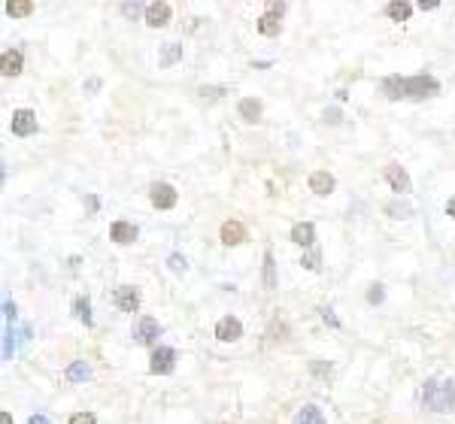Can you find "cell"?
Masks as SVG:
<instances>
[{
    "label": "cell",
    "mask_w": 455,
    "mask_h": 424,
    "mask_svg": "<svg viewBox=\"0 0 455 424\" xmlns=\"http://www.w3.org/2000/svg\"><path fill=\"white\" fill-rule=\"evenodd\" d=\"M440 91V82L434 76H389L383 79V94L389 100H401V97H410V100H425V97H434Z\"/></svg>",
    "instance_id": "cell-1"
},
{
    "label": "cell",
    "mask_w": 455,
    "mask_h": 424,
    "mask_svg": "<svg viewBox=\"0 0 455 424\" xmlns=\"http://www.w3.org/2000/svg\"><path fill=\"white\" fill-rule=\"evenodd\" d=\"M422 403L431 412H449L455 406V385L446 379H431L422 388Z\"/></svg>",
    "instance_id": "cell-2"
},
{
    "label": "cell",
    "mask_w": 455,
    "mask_h": 424,
    "mask_svg": "<svg viewBox=\"0 0 455 424\" xmlns=\"http://www.w3.org/2000/svg\"><path fill=\"white\" fill-rule=\"evenodd\" d=\"M173 367H176V352H173V348H167V346H158L155 352H152L149 373L167 376V373H173Z\"/></svg>",
    "instance_id": "cell-3"
},
{
    "label": "cell",
    "mask_w": 455,
    "mask_h": 424,
    "mask_svg": "<svg viewBox=\"0 0 455 424\" xmlns=\"http://www.w3.org/2000/svg\"><path fill=\"white\" fill-rule=\"evenodd\" d=\"M283 12H285V6L283 3H267V12L258 19V30H261L264 36H276L279 34V28H283Z\"/></svg>",
    "instance_id": "cell-4"
},
{
    "label": "cell",
    "mask_w": 455,
    "mask_h": 424,
    "mask_svg": "<svg viewBox=\"0 0 455 424\" xmlns=\"http://www.w3.org/2000/svg\"><path fill=\"white\" fill-rule=\"evenodd\" d=\"M112 303H116L121 312H136V309H140V291L131 285H121V288H116V294H112Z\"/></svg>",
    "instance_id": "cell-5"
},
{
    "label": "cell",
    "mask_w": 455,
    "mask_h": 424,
    "mask_svg": "<svg viewBox=\"0 0 455 424\" xmlns=\"http://www.w3.org/2000/svg\"><path fill=\"white\" fill-rule=\"evenodd\" d=\"M149 200H152V206H158V209H173L176 206V191H173V185L158 182V185H152Z\"/></svg>",
    "instance_id": "cell-6"
},
{
    "label": "cell",
    "mask_w": 455,
    "mask_h": 424,
    "mask_svg": "<svg viewBox=\"0 0 455 424\" xmlns=\"http://www.w3.org/2000/svg\"><path fill=\"white\" fill-rule=\"evenodd\" d=\"M37 131V116L30 109H15L12 112V134L15 136H30Z\"/></svg>",
    "instance_id": "cell-7"
},
{
    "label": "cell",
    "mask_w": 455,
    "mask_h": 424,
    "mask_svg": "<svg viewBox=\"0 0 455 424\" xmlns=\"http://www.w3.org/2000/svg\"><path fill=\"white\" fill-rule=\"evenodd\" d=\"M134 339L140 346H152L158 339V321L155 318H149V315H143L140 321H136V328H134Z\"/></svg>",
    "instance_id": "cell-8"
},
{
    "label": "cell",
    "mask_w": 455,
    "mask_h": 424,
    "mask_svg": "<svg viewBox=\"0 0 455 424\" xmlns=\"http://www.w3.org/2000/svg\"><path fill=\"white\" fill-rule=\"evenodd\" d=\"M216 337L222 339V343H234V339H240V337H243V324H240L234 315L219 318V324H216Z\"/></svg>",
    "instance_id": "cell-9"
},
{
    "label": "cell",
    "mask_w": 455,
    "mask_h": 424,
    "mask_svg": "<svg viewBox=\"0 0 455 424\" xmlns=\"http://www.w3.org/2000/svg\"><path fill=\"white\" fill-rule=\"evenodd\" d=\"M385 179H389L392 191H398V194H407L410 191V176H407V170L401 164H389V167H385Z\"/></svg>",
    "instance_id": "cell-10"
},
{
    "label": "cell",
    "mask_w": 455,
    "mask_h": 424,
    "mask_svg": "<svg viewBox=\"0 0 455 424\" xmlns=\"http://www.w3.org/2000/svg\"><path fill=\"white\" fill-rule=\"evenodd\" d=\"M170 3H164V0H161V3H149L146 6V25L149 28H164L167 25V21H170Z\"/></svg>",
    "instance_id": "cell-11"
},
{
    "label": "cell",
    "mask_w": 455,
    "mask_h": 424,
    "mask_svg": "<svg viewBox=\"0 0 455 424\" xmlns=\"http://www.w3.org/2000/svg\"><path fill=\"white\" fill-rule=\"evenodd\" d=\"M110 240H116L119 246H131V242L136 240V227L128 224V222H116L110 227Z\"/></svg>",
    "instance_id": "cell-12"
},
{
    "label": "cell",
    "mask_w": 455,
    "mask_h": 424,
    "mask_svg": "<svg viewBox=\"0 0 455 424\" xmlns=\"http://www.w3.org/2000/svg\"><path fill=\"white\" fill-rule=\"evenodd\" d=\"M246 240V227L240 222H225L222 224V242L225 246H240V242Z\"/></svg>",
    "instance_id": "cell-13"
},
{
    "label": "cell",
    "mask_w": 455,
    "mask_h": 424,
    "mask_svg": "<svg viewBox=\"0 0 455 424\" xmlns=\"http://www.w3.org/2000/svg\"><path fill=\"white\" fill-rule=\"evenodd\" d=\"M21 64H25L21 52H19V49H10V52H3V64H0V73H3V76H19V73H21Z\"/></svg>",
    "instance_id": "cell-14"
},
{
    "label": "cell",
    "mask_w": 455,
    "mask_h": 424,
    "mask_svg": "<svg viewBox=\"0 0 455 424\" xmlns=\"http://www.w3.org/2000/svg\"><path fill=\"white\" fill-rule=\"evenodd\" d=\"M310 191H316V194H331L334 191V176L331 173H325V170H316L313 176H310Z\"/></svg>",
    "instance_id": "cell-15"
},
{
    "label": "cell",
    "mask_w": 455,
    "mask_h": 424,
    "mask_svg": "<svg viewBox=\"0 0 455 424\" xmlns=\"http://www.w3.org/2000/svg\"><path fill=\"white\" fill-rule=\"evenodd\" d=\"M313 240H316V227L310 222H301V224L292 227V242H298V246H313Z\"/></svg>",
    "instance_id": "cell-16"
},
{
    "label": "cell",
    "mask_w": 455,
    "mask_h": 424,
    "mask_svg": "<svg viewBox=\"0 0 455 424\" xmlns=\"http://www.w3.org/2000/svg\"><path fill=\"white\" fill-rule=\"evenodd\" d=\"M292 424H325V415L318 406H303V409H298V415L292 418Z\"/></svg>",
    "instance_id": "cell-17"
},
{
    "label": "cell",
    "mask_w": 455,
    "mask_h": 424,
    "mask_svg": "<svg viewBox=\"0 0 455 424\" xmlns=\"http://www.w3.org/2000/svg\"><path fill=\"white\" fill-rule=\"evenodd\" d=\"M410 12H413V6H410L407 0H392V3L385 6V15H389L392 21H407Z\"/></svg>",
    "instance_id": "cell-18"
},
{
    "label": "cell",
    "mask_w": 455,
    "mask_h": 424,
    "mask_svg": "<svg viewBox=\"0 0 455 424\" xmlns=\"http://www.w3.org/2000/svg\"><path fill=\"white\" fill-rule=\"evenodd\" d=\"M240 116L246 118V121H258V118H261V103L252 100V97L240 100Z\"/></svg>",
    "instance_id": "cell-19"
},
{
    "label": "cell",
    "mask_w": 455,
    "mask_h": 424,
    "mask_svg": "<svg viewBox=\"0 0 455 424\" xmlns=\"http://www.w3.org/2000/svg\"><path fill=\"white\" fill-rule=\"evenodd\" d=\"M6 12H10L12 19H25V15L34 12V3H30V0H10V3H6Z\"/></svg>",
    "instance_id": "cell-20"
},
{
    "label": "cell",
    "mask_w": 455,
    "mask_h": 424,
    "mask_svg": "<svg viewBox=\"0 0 455 424\" xmlns=\"http://www.w3.org/2000/svg\"><path fill=\"white\" fill-rule=\"evenodd\" d=\"M88 376H91V370H88L85 361H76V363L67 367V379H70V382H85Z\"/></svg>",
    "instance_id": "cell-21"
},
{
    "label": "cell",
    "mask_w": 455,
    "mask_h": 424,
    "mask_svg": "<svg viewBox=\"0 0 455 424\" xmlns=\"http://www.w3.org/2000/svg\"><path fill=\"white\" fill-rule=\"evenodd\" d=\"M179 58H182V45L167 43V45H164V55H161V64H164V67H170L173 61H179Z\"/></svg>",
    "instance_id": "cell-22"
},
{
    "label": "cell",
    "mask_w": 455,
    "mask_h": 424,
    "mask_svg": "<svg viewBox=\"0 0 455 424\" xmlns=\"http://www.w3.org/2000/svg\"><path fill=\"white\" fill-rule=\"evenodd\" d=\"M73 309H76V318H79V321L91 324V303H88V297H79L73 303Z\"/></svg>",
    "instance_id": "cell-23"
},
{
    "label": "cell",
    "mask_w": 455,
    "mask_h": 424,
    "mask_svg": "<svg viewBox=\"0 0 455 424\" xmlns=\"http://www.w3.org/2000/svg\"><path fill=\"white\" fill-rule=\"evenodd\" d=\"M264 285H267V288L276 285V276H273V255L270 252L264 255Z\"/></svg>",
    "instance_id": "cell-24"
},
{
    "label": "cell",
    "mask_w": 455,
    "mask_h": 424,
    "mask_svg": "<svg viewBox=\"0 0 455 424\" xmlns=\"http://www.w3.org/2000/svg\"><path fill=\"white\" fill-rule=\"evenodd\" d=\"M15 337H19V330H6V343H3V358L10 361L12 358V352H15Z\"/></svg>",
    "instance_id": "cell-25"
},
{
    "label": "cell",
    "mask_w": 455,
    "mask_h": 424,
    "mask_svg": "<svg viewBox=\"0 0 455 424\" xmlns=\"http://www.w3.org/2000/svg\"><path fill=\"white\" fill-rule=\"evenodd\" d=\"M167 264H170L173 273H185V267H188V261L182 255H170V261H167Z\"/></svg>",
    "instance_id": "cell-26"
},
{
    "label": "cell",
    "mask_w": 455,
    "mask_h": 424,
    "mask_svg": "<svg viewBox=\"0 0 455 424\" xmlns=\"http://www.w3.org/2000/svg\"><path fill=\"white\" fill-rule=\"evenodd\" d=\"M70 424H97V418L91 412H76L70 418Z\"/></svg>",
    "instance_id": "cell-27"
},
{
    "label": "cell",
    "mask_w": 455,
    "mask_h": 424,
    "mask_svg": "<svg viewBox=\"0 0 455 424\" xmlns=\"http://www.w3.org/2000/svg\"><path fill=\"white\" fill-rule=\"evenodd\" d=\"M303 267H307V270H318V252H310L307 257H303Z\"/></svg>",
    "instance_id": "cell-28"
},
{
    "label": "cell",
    "mask_w": 455,
    "mask_h": 424,
    "mask_svg": "<svg viewBox=\"0 0 455 424\" xmlns=\"http://www.w3.org/2000/svg\"><path fill=\"white\" fill-rule=\"evenodd\" d=\"M121 12H125V15H140L143 6L140 3H125V6H121Z\"/></svg>",
    "instance_id": "cell-29"
},
{
    "label": "cell",
    "mask_w": 455,
    "mask_h": 424,
    "mask_svg": "<svg viewBox=\"0 0 455 424\" xmlns=\"http://www.w3.org/2000/svg\"><path fill=\"white\" fill-rule=\"evenodd\" d=\"M322 318H325V321L331 324V328H337V324H340V321H337V315H334L331 309H322Z\"/></svg>",
    "instance_id": "cell-30"
},
{
    "label": "cell",
    "mask_w": 455,
    "mask_h": 424,
    "mask_svg": "<svg viewBox=\"0 0 455 424\" xmlns=\"http://www.w3.org/2000/svg\"><path fill=\"white\" fill-rule=\"evenodd\" d=\"M367 300H370V303H379V300H383V288H379V285H374V291L367 294Z\"/></svg>",
    "instance_id": "cell-31"
},
{
    "label": "cell",
    "mask_w": 455,
    "mask_h": 424,
    "mask_svg": "<svg viewBox=\"0 0 455 424\" xmlns=\"http://www.w3.org/2000/svg\"><path fill=\"white\" fill-rule=\"evenodd\" d=\"M3 315H6V318H10V321H12V318H15V306H12V303H10V300H6V303H3Z\"/></svg>",
    "instance_id": "cell-32"
},
{
    "label": "cell",
    "mask_w": 455,
    "mask_h": 424,
    "mask_svg": "<svg viewBox=\"0 0 455 424\" xmlns=\"http://www.w3.org/2000/svg\"><path fill=\"white\" fill-rule=\"evenodd\" d=\"M419 10H437V0H419Z\"/></svg>",
    "instance_id": "cell-33"
},
{
    "label": "cell",
    "mask_w": 455,
    "mask_h": 424,
    "mask_svg": "<svg viewBox=\"0 0 455 424\" xmlns=\"http://www.w3.org/2000/svg\"><path fill=\"white\" fill-rule=\"evenodd\" d=\"M30 424H52L46 415H30Z\"/></svg>",
    "instance_id": "cell-34"
},
{
    "label": "cell",
    "mask_w": 455,
    "mask_h": 424,
    "mask_svg": "<svg viewBox=\"0 0 455 424\" xmlns=\"http://www.w3.org/2000/svg\"><path fill=\"white\" fill-rule=\"evenodd\" d=\"M446 212H449V215L455 218V197H452V200H449V203H446Z\"/></svg>",
    "instance_id": "cell-35"
},
{
    "label": "cell",
    "mask_w": 455,
    "mask_h": 424,
    "mask_svg": "<svg viewBox=\"0 0 455 424\" xmlns=\"http://www.w3.org/2000/svg\"><path fill=\"white\" fill-rule=\"evenodd\" d=\"M0 421H3V424H12V415H10V412H3V415H0Z\"/></svg>",
    "instance_id": "cell-36"
}]
</instances>
